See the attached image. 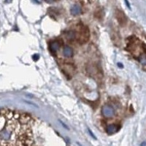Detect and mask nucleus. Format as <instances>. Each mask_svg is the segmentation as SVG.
I'll return each instance as SVG.
<instances>
[{
    "mask_svg": "<svg viewBox=\"0 0 146 146\" xmlns=\"http://www.w3.org/2000/svg\"><path fill=\"white\" fill-rule=\"evenodd\" d=\"M102 113L103 115L106 118H111L115 114L114 109L113 108V107L109 105H105L102 107Z\"/></svg>",
    "mask_w": 146,
    "mask_h": 146,
    "instance_id": "nucleus-2",
    "label": "nucleus"
},
{
    "mask_svg": "<svg viewBox=\"0 0 146 146\" xmlns=\"http://www.w3.org/2000/svg\"><path fill=\"white\" fill-rule=\"evenodd\" d=\"M118 66H121V67H123V65L121 64H119V63H118Z\"/></svg>",
    "mask_w": 146,
    "mask_h": 146,
    "instance_id": "nucleus-14",
    "label": "nucleus"
},
{
    "mask_svg": "<svg viewBox=\"0 0 146 146\" xmlns=\"http://www.w3.org/2000/svg\"><path fill=\"white\" fill-rule=\"evenodd\" d=\"M32 58H33V59L35 60V61H37V60H38L39 58H40V56H39V55L35 54V55H34Z\"/></svg>",
    "mask_w": 146,
    "mask_h": 146,
    "instance_id": "nucleus-9",
    "label": "nucleus"
},
{
    "mask_svg": "<svg viewBox=\"0 0 146 146\" xmlns=\"http://www.w3.org/2000/svg\"><path fill=\"white\" fill-rule=\"evenodd\" d=\"M66 38L69 40H73L76 38V34L72 31H70L66 34Z\"/></svg>",
    "mask_w": 146,
    "mask_h": 146,
    "instance_id": "nucleus-8",
    "label": "nucleus"
},
{
    "mask_svg": "<svg viewBox=\"0 0 146 146\" xmlns=\"http://www.w3.org/2000/svg\"><path fill=\"white\" fill-rule=\"evenodd\" d=\"M53 1L54 0H45V2H48V3H52V2H53Z\"/></svg>",
    "mask_w": 146,
    "mask_h": 146,
    "instance_id": "nucleus-12",
    "label": "nucleus"
},
{
    "mask_svg": "<svg viewBox=\"0 0 146 146\" xmlns=\"http://www.w3.org/2000/svg\"><path fill=\"white\" fill-rule=\"evenodd\" d=\"M60 46H61V42L58 41V40H55V41L51 42L50 44V50L53 53H56L57 50L59 49Z\"/></svg>",
    "mask_w": 146,
    "mask_h": 146,
    "instance_id": "nucleus-4",
    "label": "nucleus"
},
{
    "mask_svg": "<svg viewBox=\"0 0 146 146\" xmlns=\"http://www.w3.org/2000/svg\"><path fill=\"white\" fill-rule=\"evenodd\" d=\"M115 17H116L118 23H119L121 26H124L126 23V21H127L126 17V15H125V14L123 13L121 10H117L116 11H115Z\"/></svg>",
    "mask_w": 146,
    "mask_h": 146,
    "instance_id": "nucleus-3",
    "label": "nucleus"
},
{
    "mask_svg": "<svg viewBox=\"0 0 146 146\" xmlns=\"http://www.w3.org/2000/svg\"><path fill=\"white\" fill-rule=\"evenodd\" d=\"M119 129V127H118L117 125L115 124H110L108 126L107 128V132L110 135H113L114 133L117 132Z\"/></svg>",
    "mask_w": 146,
    "mask_h": 146,
    "instance_id": "nucleus-7",
    "label": "nucleus"
},
{
    "mask_svg": "<svg viewBox=\"0 0 146 146\" xmlns=\"http://www.w3.org/2000/svg\"><path fill=\"white\" fill-rule=\"evenodd\" d=\"M76 37L80 44H85L89 40L90 31L86 26L80 24L78 27V32L76 34Z\"/></svg>",
    "mask_w": 146,
    "mask_h": 146,
    "instance_id": "nucleus-1",
    "label": "nucleus"
},
{
    "mask_svg": "<svg viewBox=\"0 0 146 146\" xmlns=\"http://www.w3.org/2000/svg\"><path fill=\"white\" fill-rule=\"evenodd\" d=\"M88 131H89V133H90V135H91V136L93 137H94V139H96V137H95V136H94V135L93 133H92V131H91V130H90V129H88Z\"/></svg>",
    "mask_w": 146,
    "mask_h": 146,
    "instance_id": "nucleus-10",
    "label": "nucleus"
},
{
    "mask_svg": "<svg viewBox=\"0 0 146 146\" xmlns=\"http://www.w3.org/2000/svg\"><path fill=\"white\" fill-rule=\"evenodd\" d=\"M125 2H126V5H127V7H129V9H131V7H130V5H129V2H128V0H125Z\"/></svg>",
    "mask_w": 146,
    "mask_h": 146,
    "instance_id": "nucleus-11",
    "label": "nucleus"
},
{
    "mask_svg": "<svg viewBox=\"0 0 146 146\" xmlns=\"http://www.w3.org/2000/svg\"><path fill=\"white\" fill-rule=\"evenodd\" d=\"M70 13L72 15H78L81 13V7L80 5H74L70 9Z\"/></svg>",
    "mask_w": 146,
    "mask_h": 146,
    "instance_id": "nucleus-5",
    "label": "nucleus"
},
{
    "mask_svg": "<svg viewBox=\"0 0 146 146\" xmlns=\"http://www.w3.org/2000/svg\"><path fill=\"white\" fill-rule=\"evenodd\" d=\"M145 145H146V143H145V142L143 143H142V145H141V146H145Z\"/></svg>",
    "mask_w": 146,
    "mask_h": 146,
    "instance_id": "nucleus-13",
    "label": "nucleus"
},
{
    "mask_svg": "<svg viewBox=\"0 0 146 146\" xmlns=\"http://www.w3.org/2000/svg\"><path fill=\"white\" fill-rule=\"evenodd\" d=\"M63 54L65 57H68V58H70L73 56V50L71 47L66 45L64 48L63 50Z\"/></svg>",
    "mask_w": 146,
    "mask_h": 146,
    "instance_id": "nucleus-6",
    "label": "nucleus"
}]
</instances>
